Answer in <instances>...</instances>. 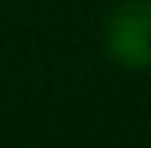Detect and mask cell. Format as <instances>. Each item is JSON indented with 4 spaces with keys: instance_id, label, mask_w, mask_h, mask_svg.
Masks as SVG:
<instances>
[{
    "instance_id": "cell-1",
    "label": "cell",
    "mask_w": 151,
    "mask_h": 148,
    "mask_svg": "<svg viewBox=\"0 0 151 148\" xmlns=\"http://www.w3.org/2000/svg\"><path fill=\"white\" fill-rule=\"evenodd\" d=\"M106 45L113 58L129 68L151 64V0H132L119 6L106 26Z\"/></svg>"
}]
</instances>
